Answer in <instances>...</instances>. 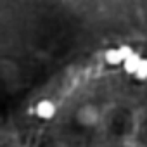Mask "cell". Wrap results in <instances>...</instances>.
Instances as JSON below:
<instances>
[{
    "label": "cell",
    "instance_id": "1",
    "mask_svg": "<svg viewBox=\"0 0 147 147\" xmlns=\"http://www.w3.org/2000/svg\"><path fill=\"white\" fill-rule=\"evenodd\" d=\"M35 113H36V116L40 119H50L55 114V104L52 100H49V99H43V100H40L36 104Z\"/></svg>",
    "mask_w": 147,
    "mask_h": 147
},
{
    "label": "cell",
    "instance_id": "2",
    "mask_svg": "<svg viewBox=\"0 0 147 147\" xmlns=\"http://www.w3.org/2000/svg\"><path fill=\"white\" fill-rule=\"evenodd\" d=\"M140 61H142V55L138 54V52H133L131 55H128L125 61H123V69H125V73L126 75H135L137 73V67H138V64H140Z\"/></svg>",
    "mask_w": 147,
    "mask_h": 147
},
{
    "label": "cell",
    "instance_id": "3",
    "mask_svg": "<svg viewBox=\"0 0 147 147\" xmlns=\"http://www.w3.org/2000/svg\"><path fill=\"white\" fill-rule=\"evenodd\" d=\"M104 61H106L109 66H119V64H123V57H121L118 47H116V49H107V50L104 52Z\"/></svg>",
    "mask_w": 147,
    "mask_h": 147
},
{
    "label": "cell",
    "instance_id": "4",
    "mask_svg": "<svg viewBox=\"0 0 147 147\" xmlns=\"http://www.w3.org/2000/svg\"><path fill=\"white\" fill-rule=\"evenodd\" d=\"M133 76L137 80H140V82L147 80V57H142V61H140V64L137 67V73H135Z\"/></svg>",
    "mask_w": 147,
    "mask_h": 147
},
{
    "label": "cell",
    "instance_id": "5",
    "mask_svg": "<svg viewBox=\"0 0 147 147\" xmlns=\"http://www.w3.org/2000/svg\"><path fill=\"white\" fill-rule=\"evenodd\" d=\"M118 50H119V54H121V57H123V61H125V59H126L128 55H131V54L135 52V50H133V49H131L130 45H126V43H121V45L118 47Z\"/></svg>",
    "mask_w": 147,
    "mask_h": 147
}]
</instances>
